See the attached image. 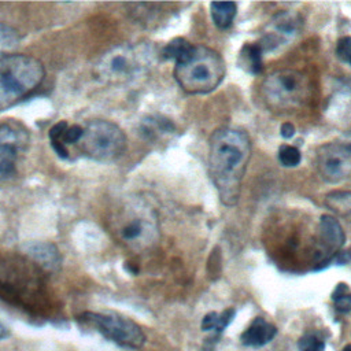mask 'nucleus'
<instances>
[{"label":"nucleus","mask_w":351,"mask_h":351,"mask_svg":"<svg viewBox=\"0 0 351 351\" xmlns=\"http://www.w3.org/2000/svg\"><path fill=\"white\" fill-rule=\"evenodd\" d=\"M171 129H173L171 122L162 118L149 117L141 122V133L148 138L158 137L162 133H169Z\"/></svg>","instance_id":"nucleus-21"},{"label":"nucleus","mask_w":351,"mask_h":351,"mask_svg":"<svg viewBox=\"0 0 351 351\" xmlns=\"http://www.w3.org/2000/svg\"><path fill=\"white\" fill-rule=\"evenodd\" d=\"M152 49L145 44L118 45L99 59L95 74L104 84H126L145 73L152 63Z\"/></svg>","instance_id":"nucleus-6"},{"label":"nucleus","mask_w":351,"mask_h":351,"mask_svg":"<svg viewBox=\"0 0 351 351\" xmlns=\"http://www.w3.org/2000/svg\"><path fill=\"white\" fill-rule=\"evenodd\" d=\"M44 77V64L34 56L11 53L0 58V111L29 96Z\"/></svg>","instance_id":"nucleus-4"},{"label":"nucleus","mask_w":351,"mask_h":351,"mask_svg":"<svg viewBox=\"0 0 351 351\" xmlns=\"http://www.w3.org/2000/svg\"><path fill=\"white\" fill-rule=\"evenodd\" d=\"M336 55L340 60L344 63H348L351 66V37L346 36L341 37L336 44Z\"/></svg>","instance_id":"nucleus-27"},{"label":"nucleus","mask_w":351,"mask_h":351,"mask_svg":"<svg viewBox=\"0 0 351 351\" xmlns=\"http://www.w3.org/2000/svg\"><path fill=\"white\" fill-rule=\"evenodd\" d=\"M82 128L84 133L77 144L86 156L100 162H110L125 152L126 134L117 123L107 119H90Z\"/></svg>","instance_id":"nucleus-8"},{"label":"nucleus","mask_w":351,"mask_h":351,"mask_svg":"<svg viewBox=\"0 0 351 351\" xmlns=\"http://www.w3.org/2000/svg\"><path fill=\"white\" fill-rule=\"evenodd\" d=\"M262 47L259 43H247L240 51L239 64L251 74H258L262 70Z\"/></svg>","instance_id":"nucleus-16"},{"label":"nucleus","mask_w":351,"mask_h":351,"mask_svg":"<svg viewBox=\"0 0 351 351\" xmlns=\"http://www.w3.org/2000/svg\"><path fill=\"white\" fill-rule=\"evenodd\" d=\"M69 123L66 121H59L58 123H55L51 129H49V141H51V145L55 151V154H58V156L66 159L69 156V151L64 145L60 144V138L64 133V130L67 129Z\"/></svg>","instance_id":"nucleus-23"},{"label":"nucleus","mask_w":351,"mask_h":351,"mask_svg":"<svg viewBox=\"0 0 351 351\" xmlns=\"http://www.w3.org/2000/svg\"><path fill=\"white\" fill-rule=\"evenodd\" d=\"M219 326V313L210 311L202 319V329L203 330H215L218 332Z\"/></svg>","instance_id":"nucleus-28"},{"label":"nucleus","mask_w":351,"mask_h":351,"mask_svg":"<svg viewBox=\"0 0 351 351\" xmlns=\"http://www.w3.org/2000/svg\"><path fill=\"white\" fill-rule=\"evenodd\" d=\"M108 223L115 239L132 250H144L159 237L158 214L143 197L123 200L112 211Z\"/></svg>","instance_id":"nucleus-3"},{"label":"nucleus","mask_w":351,"mask_h":351,"mask_svg":"<svg viewBox=\"0 0 351 351\" xmlns=\"http://www.w3.org/2000/svg\"><path fill=\"white\" fill-rule=\"evenodd\" d=\"M300 351H325V341L318 333H306L299 339Z\"/></svg>","instance_id":"nucleus-25"},{"label":"nucleus","mask_w":351,"mask_h":351,"mask_svg":"<svg viewBox=\"0 0 351 351\" xmlns=\"http://www.w3.org/2000/svg\"><path fill=\"white\" fill-rule=\"evenodd\" d=\"M0 299L34 314L47 311L45 271L29 258L0 255Z\"/></svg>","instance_id":"nucleus-2"},{"label":"nucleus","mask_w":351,"mask_h":351,"mask_svg":"<svg viewBox=\"0 0 351 351\" xmlns=\"http://www.w3.org/2000/svg\"><path fill=\"white\" fill-rule=\"evenodd\" d=\"M82 133H84V128L81 125H69L60 138V144L64 147L77 144L81 140Z\"/></svg>","instance_id":"nucleus-26"},{"label":"nucleus","mask_w":351,"mask_h":351,"mask_svg":"<svg viewBox=\"0 0 351 351\" xmlns=\"http://www.w3.org/2000/svg\"><path fill=\"white\" fill-rule=\"evenodd\" d=\"M315 166L326 182H340L351 177V140H336L317 149Z\"/></svg>","instance_id":"nucleus-11"},{"label":"nucleus","mask_w":351,"mask_h":351,"mask_svg":"<svg viewBox=\"0 0 351 351\" xmlns=\"http://www.w3.org/2000/svg\"><path fill=\"white\" fill-rule=\"evenodd\" d=\"M80 321L119 346L140 348L145 343L143 329L133 319L121 314L85 311L80 315Z\"/></svg>","instance_id":"nucleus-9"},{"label":"nucleus","mask_w":351,"mask_h":351,"mask_svg":"<svg viewBox=\"0 0 351 351\" xmlns=\"http://www.w3.org/2000/svg\"><path fill=\"white\" fill-rule=\"evenodd\" d=\"M21 36L16 29L7 23H0V58L11 55L19 45Z\"/></svg>","instance_id":"nucleus-19"},{"label":"nucleus","mask_w":351,"mask_h":351,"mask_svg":"<svg viewBox=\"0 0 351 351\" xmlns=\"http://www.w3.org/2000/svg\"><path fill=\"white\" fill-rule=\"evenodd\" d=\"M278 160L284 167H295L300 163L302 154L293 145H281L278 149Z\"/></svg>","instance_id":"nucleus-24"},{"label":"nucleus","mask_w":351,"mask_h":351,"mask_svg":"<svg viewBox=\"0 0 351 351\" xmlns=\"http://www.w3.org/2000/svg\"><path fill=\"white\" fill-rule=\"evenodd\" d=\"M332 300L335 307L340 313L351 311V289L347 284L340 282L332 292Z\"/></svg>","instance_id":"nucleus-22"},{"label":"nucleus","mask_w":351,"mask_h":351,"mask_svg":"<svg viewBox=\"0 0 351 351\" xmlns=\"http://www.w3.org/2000/svg\"><path fill=\"white\" fill-rule=\"evenodd\" d=\"M277 329L273 324L267 322L262 317H256L250 326L241 333L240 340L244 346L250 347H262L273 340Z\"/></svg>","instance_id":"nucleus-15"},{"label":"nucleus","mask_w":351,"mask_h":351,"mask_svg":"<svg viewBox=\"0 0 351 351\" xmlns=\"http://www.w3.org/2000/svg\"><path fill=\"white\" fill-rule=\"evenodd\" d=\"M193 45L186 41L185 38L177 37L174 40H171L169 44H166V47L162 51V55L165 59H173L176 63L184 60L192 51Z\"/></svg>","instance_id":"nucleus-20"},{"label":"nucleus","mask_w":351,"mask_h":351,"mask_svg":"<svg viewBox=\"0 0 351 351\" xmlns=\"http://www.w3.org/2000/svg\"><path fill=\"white\" fill-rule=\"evenodd\" d=\"M210 10L214 25L219 29H228L236 16L237 5L233 1H214L210 3Z\"/></svg>","instance_id":"nucleus-17"},{"label":"nucleus","mask_w":351,"mask_h":351,"mask_svg":"<svg viewBox=\"0 0 351 351\" xmlns=\"http://www.w3.org/2000/svg\"><path fill=\"white\" fill-rule=\"evenodd\" d=\"M325 206L341 217L351 215V192L350 191H333L329 192L325 199Z\"/></svg>","instance_id":"nucleus-18"},{"label":"nucleus","mask_w":351,"mask_h":351,"mask_svg":"<svg viewBox=\"0 0 351 351\" xmlns=\"http://www.w3.org/2000/svg\"><path fill=\"white\" fill-rule=\"evenodd\" d=\"M25 254H26V258L34 262L45 273L58 271L60 269L62 258L58 248L52 243H45V241L29 243L25 247Z\"/></svg>","instance_id":"nucleus-13"},{"label":"nucleus","mask_w":351,"mask_h":351,"mask_svg":"<svg viewBox=\"0 0 351 351\" xmlns=\"http://www.w3.org/2000/svg\"><path fill=\"white\" fill-rule=\"evenodd\" d=\"M225 77L222 56L204 45H193L191 53L174 66L177 84L188 93L199 95L214 90Z\"/></svg>","instance_id":"nucleus-5"},{"label":"nucleus","mask_w":351,"mask_h":351,"mask_svg":"<svg viewBox=\"0 0 351 351\" xmlns=\"http://www.w3.org/2000/svg\"><path fill=\"white\" fill-rule=\"evenodd\" d=\"M250 156L251 141L243 130L221 128L210 137L208 170L223 204L237 203Z\"/></svg>","instance_id":"nucleus-1"},{"label":"nucleus","mask_w":351,"mask_h":351,"mask_svg":"<svg viewBox=\"0 0 351 351\" xmlns=\"http://www.w3.org/2000/svg\"><path fill=\"white\" fill-rule=\"evenodd\" d=\"M234 308H226L222 313H219V326H218V332H222L234 318Z\"/></svg>","instance_id":"nucleus-29"},{"label":"nucleus","mask_w":351,"mask_h":351,"mask_svg":"<svg viewBox=\"0 0 351 351\" xmlns=\"http://www.w3.org/2000/svg\"><path fill=\"white\" fill-rule=\"evenodd\" d=\"M261 90L270 108L292 110L308 101L311 84L303 73L292 69H281L270 73L263 80Z\"/></svg>","instance_id":"nucleus-7"},{"label":"nucleus","mask_w":351,"mask_h":351,"mask_svg":"<svg viewBox=\"0 0 351 351\" xmlns=\"http://www.w3.org/2000/svg\"><path fill=\"white\" fill-rule=\"evenodd\" d=\"M315 241V259L321 265H326L332 255L336 254L344 244L346 234L339 221L332 215H322L318 222Z\"/></svg>","instance_id":"nucleus-12"},{"label":"nucleus","mask_w":351,"mask_h":351,"mask_svg":"<svg viewBox=\"0 0 351 351\" xmlns=\"http://www.w3.org/2000/svg\"><path fill=\"white\" fill-rule=\"evenodd\" d=\"M341 351H351V344H347V346H344Z\"/></svg>","instance_id":"nucleus-32"},{"label":"nucleus","mask_w":351,"mask_h":351,"mask_svg":"<svg viewBox=\"0 0 351 351\" xmlns=\"http://www.w3.org/2000/svg\"><path fill=\"white\" fill-rule=\"evenodd\" d=\"M280 133H281V136H282L284 138H291V137L295 134V128H293L292 123L287 122V123H284V125L281 126Z\"/></svg>","instance_id":"nucleus-30"},{"label":"nucleus","mask_w":351,"mask_h":351,"mask_svg":"<svg viewBox=\"0 0 351 351\" xmlns=\"http://www.w3.org/2000/svg\"><path fill=\"white\" fill-rule=\"evenodd\" d=\"M8 336V329L0 322V340H3V339H5Z\"/></svg>","instance_id":"nucleus-31"},{"label":"nucleus","mask_w":351,"mask_h":351,"mask_svg":"<svg viewBox=\"0 0 351 351\" xmlns=\"http://www.w3.org/2000/svg\"><path fill=\"white\" fill-rule=\"evenodd\" d=\"M299 26V19L289 12L278 14L273 21L270 22L271 32H269L263 41L259 43L262 49H270L271 47H277L284 38H289L292 34L296 33Z\"/></svg>","instance_id":"nucleus-14"},{"label":"nucleus","mask_w":351,"mask_h":351,"mask_svg":"<svg viewBox=\"0 0 351 351\" xmlns=\"http://www.w3.org/2000/svg\"><path fill=\"white\" fill-rule=\"evenodd\" d=\"M30 134L27 128L16 119L0 122V181L16 173L22 155L27 151Z\"/></svg>","instance_id":"nucleus-10"}]
</instances>
